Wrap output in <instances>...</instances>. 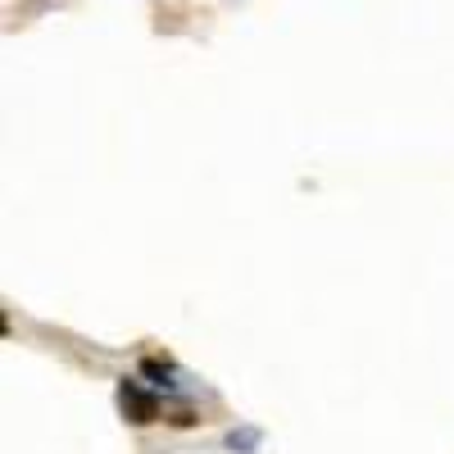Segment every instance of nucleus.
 <instances>
[{
	"label": "nucleus",
	"instance_id": "obj_1",
	"mask_svg": "<svg viewBox=\"0 0 454 454\" xmlns=\"http://www.w3.org/2000/svg\"><path fill=\"white\" fill-rule=\"evenodd\" d=\"M119 409H123V419L128 423H137V427H145V423H155L160 419V400L150 395V391H141L137 382H119Z\"/></svg>",
	"mask_w": 454,
	"mask_h": 454
},
{
	"label": "nucleus",
	"instance_id": "obj_2",
	"mask_svg": "<svg viewBox=\"0 0 454 454\" xmlns=\"http://www.w3.org/2000/svg\"><path fill=\"white\" fill-rule=\"evenodd\" d=\"M141 372H145L155 387H164V391L173 387V368H168V364H160V359H141Z\"/></svg>",
	"mask_w": 454,
	"mask_h": 454
},
{
	"label": "nucleus",
	"instance_id": "obj_3",
	"mask_svg": "<svg viewBox=\"0 0 454 454\" xmlns=\"http://www.w3.org/2000/svg\"><path fill=\"white\" fill-rule=\"evenodd\" d=\"M227 445H232V450H254V445H259V432H254V427H241V432H227Z\"/></svg>",
	"mask_w": 454,
	"mask_h": 454
}]
</instances>
